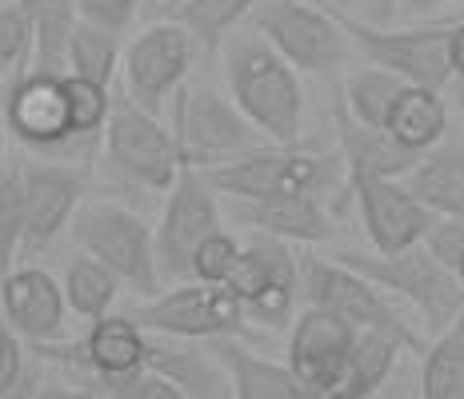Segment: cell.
Listing matches in <instances>:
<instances>
[{"label": "cell", "instance_id": "obj_20", "mask_svg": "<svg viewBox=\"0 0 464 399\" xmlns=\"http://www.w3.org/2000/svg\"><path fill=\"white\" fill-rule=\"evenodd\" d=\"M144 344H149V332L132 316H101L92 319L81 344V367L104 387H121L144 372Z\"/></svg>", "mask_w": 464, "mask_h": 399}, {"label": "cell", "instance_id": "obj_7", "mask_svg": "<svg viewBox=\"0 0 464 399\" xmlns=\"http://www.w3.org/2000/svg\"><path fill=\"white\" fill-rule=\"evenodd\" d=\"M253 24L268 44L285 56L296 72L333 76L348 56V33L333 13L308 0H260L253 8Z\"/></svg>", "mask_w": 464, "mask_h": 399}, {"label": "cell", "instance_id": "obj_21", "mask_svg": "<svg viewBox=\"0 0 464 399\" xmlns=\"http://www.w3.org/2000/svg\"><path fill=\"white\" fill-rule=\"evenodd\" d=\"M144 372H157L169 384H177L180 392H188L192 399H237L232 395V375L228 367L212 364V359L192 347L180 336H157L149 332L144 344Z\"/></svg>", "mask_w": 464, "mask_h": 399}, {"label": "cell", "instance_id": "obj_1", "mask_svg": "<svg viewBox=\"0 0 464 399\" xmlns=\"http://www.w3.org/2000/svg\"><path fill=\"white\" fill-rule=\"evenodd\" d=\"M225 76L232 104L273 144H296L304 120V89L296 68L268 41L237 36L225 52Z\"/></svg>", "mask_w": 464, "mask_h": 399}, {"label": "cell", "instance_id": "obj_2", "mask_svg": "<svg viewBox=\"0 0 464 399\" xmlns=\"http://www.w3.org/2000/svg\"><path fill=\"white\" fill-rule=\"evenodd\" d=\"M336 264L361 271L364 280H372L376 288L392 291V296H404L412 308L424 316V328L432 336H440L444 328L464 311V284L452 268H444L429 248L409 244L392 256H364V252H341Z\"/></svg>", "mask_w": 464, "mask_h": 399}, {"label": "cell", "instance_id": "obj_29", "mask_svg": "<svg viewBox=\"0 0 464 399\" xmlns=\"http://www.w3.org/2000/svg\"><path fill=\"white\" fill-rule=\"evenodd\" d=\"M61 288H64V304H69L76 316L101 319V316H109V308L116 304L121 280H116V271H109L101 260H92L89 252H76L69 264H64Z\"/></svg>", "mask_w": 464, "mask_h": 399}, {"label": "cell", "instance_id": "obj_34", "mask_svg": "<svg viewBox=\"0 0 464 399\" xmlns=\"http://www.w3.org/2000/svg\"><path fill=\"white\" fill-rule=\"evenodd\" d=\"M260 0H180L172 13L180 24L192 28V36L200 41V48H220V41L245 21Z\"/></svg>", "mask_w": 464, "mask_h": 399}, {"label": "cell", "instance_id": "obj_49", "mask_svg": "<svg viewBox=\"0 0 464 399\" xmlns=\"http://www.w3.org/2000/svg\"><path fill=\"white\" fill-rule=\"evenodd\" d=\"M457 109L464 112V81H457Z\"/></svg>", "mask_w": 464, "mask_h": 399}, {"label": "cell", "instance_id": "obj_13", "mask_svg": "<svg viewBox=\"0 0 464 399\" xmlns=\"http://www.w3.org/2000/svg\"><path fill=\"white\" fill-rule=\"evenodd\" d=\"M84 168L64 160H24V240L21 260L33 264L53 248V240L72 223L84 196Z\"/></svg>", "mask_w": 464, "mask_h": 399}, {"label": "cell", "instance_id": "obj_45", "mask_svg": "<svg viewBox=\"0 0 464 399\" xmlns=\"http://www.w3.org/2000/svg\"><path fill=\"white\" fill-rule=\"evenodd\" d=\"M384 387H389V384H384ZM384 387H381V392H376L372 399H412V395H417V392L409 387V379H404V375H401V384H396L392 392H384Z\"/></svg>", "mask_w": 464, "mask_h": 399}, {"label": "cell", "instance_id": "obj_25", "mask_svg": "<svg viewBox=\"0 0 464 399\" xmlns=\"http://www.w3.org/2000/svg\"><path fill=\"white\" fill-rule=\"evenodd\" d=\"M384 132L396 144H404V148L429 152L449 132V109H444L440 92L420 89V84H404L401 96L392 100L389 116H384Z\"/></svg>", "mask_w": 464, "mask_h": 399}, {"label": "cell", "instance_id": "obj_17", "mask_svg": "<svg viewBox=\"0 0 464 399\" xmlns=\"http://www.w3.org/2000/svg\"><path fill=\"white\" fill-rule=\"evenodd\" d=\"M0 308L5 319L21 339L33 344H48V339H61L64 332V288L48 276L44 268L21 264L0 276Z\"/></svg>", "mask_w": 464, "mask_h": 399}, {"label": "cell", "instance_id": "obj_48", "mask_svg": "<svg viewBox=\"0 0 464 399\" xmlns=\"http://www.w3.org/2000/svg\"><path fill=\"white\" fill-rule=\"evenodd\" d=\"M109 399H140V395L132 392L129 384H121V387H112V392H109Z\"/></svg>", "mask_w": 464, "mask_h": 399}, {"label": "cell", "instance_id": "obj_41", "mask_svg": "<svg viewBox=\"0 0 464 399\" xmlns=\"http://www.w3.org/2000/svg\"><path fill=\"white\" fill-rule=\"evenodd\" d=\"M449 68L457 81H464V21L449 24Z\"/></svg>", "mask_w": 464, "mask_h": 399}, {"label": "cell", "instance_id": "obj_12", "mask_svg": "<svg viewBox=\"0 0 464 399\" xmlns=\"http://www.w3.org/2000/svg\"><path fill=\"white\" fill-rule=\"evenodd\" d=\"M217 228H220V208H217L212 184L205 180V172L180 168V176L172 180V188H169V200H164L160 228L152 232L160 276L188 280L192 276V252H197L200 240Z\"/></svg>", "mask_w": 464, "mask_h": 399}, {"label": "cell", "instance_id": "obj_14", "mask_svg": "<svg viewBox=\"0 0 464 399\" xmlns=\"http://www.w3.org/2000/svg\"><path fill=\"white\" fill-rule=\"evenodd\" d=\"M5 124L8 136L21 140L33 152H56L76 140L69 92H64V72L33 68L28 76L5 89Z\"/></svg>", "mask_w": 464, "mask_h": 399}, {"label": "cell", "instance_id": "obj_26", "mask_svg": "<svg viewBox=\"0 0 464 399\" xmlns=\"http://www.w3.org/2000/svg\"><path fill=\"white\" fill-rule=\"evenodd\" d=\"M396 367H401V344L364 332L356 339V352L348 359L344 375L321 399H372L396 375Z\"/></svg>", "mask_w": 464, "mask_h": 399}, {"label": "cell", "instance_id": "obj_5", "mask_svg": "<svg viewBox=\"0 0 464 399\" xmlns=\"http://www.w3.org/2000/svg\"><path fill=\"white\" fill-rule=\"evenodd\" d=\"M212 192L232 200H265V196H321L336 184V164L316 152H296V144L253 148L237 160L205 168Z\"/></svg>", "mask_w": 464, "mask_h": 399}, {"label": "cell", "instance_id": "obj_15", "mask_svg": "<svg viewBox=\"0 0 464 399\" xmlns=\"http://www.w3.org/2000/svg\"><path fill=\"white\" fill-rule=\"evenodd\" d=\"M356 339H361V332L353 324H344L333 311L308 304L296 316L293 336H288V372L301 379L308 395L321 399L344 375L348 359L356 352Z\"/></svg>", "mask_w": 464, "mask_h": 399}, {"label": "cell", "instance_id": "obj_23", "mask_svg": "<svg viewBox=\"0 0 464 399\" xmlns=\"http://www.w3.org/2000/svg\"><path fill=\"white\" fill-rule=\"evenodd\" d=\"M296 256L288 248V240L268 236V232H256L248 244H240V256L232 264L225 288L240 304H248L260 291H276V288H293L296 291Z\"/></svg>", "mask_w": 464, "mask_h": 399}, {"label": "cell", "instance_id": "obj_9", "mask_svg": "<svg viewBox=\"0 0 464 399\" xmlns=\"http://www.w3.org/2000/svg\"><path fill=\"white\" fill-rule=\"evenodd\" d=\"M200 41L192 36L188 24L180 21H157L124 48L121 68H124V96L137 109L160 116L169 96L185 84L192 61H197Z\"/></svg>", "mask_w": 464, "mask_h": 399}, {"label": "cell", "instance_id": "obj_11", "mask_svg": "<svg viewBox=\"0 0 464 399\" xmlns=\"http://www.w3.org/2000/svg\"><path fill=\"white\" fill-rule=\"evenodd\" d=\"M144 332L180 336V339H217L232 336L245 324V304L225 284H180L172 291H157L132 311Z\"/></svg>", "mask_w": 464, "mask_h": 399}, {"label": "cell", "instance_id": "obj_40", "mask_svg": "<svg viewBox=\"0 0 464 399\" xmlns=\"http://www.w3.org/2000/svg\"><path fill=\"white\" fill-rule=\"evenodd\" d=\"M129 387L137 392L140 399H192L188 392H180L177 384H169L164 375H157V372H140V375H132L129 379ZM112 392V387H109Z\"/></svg>", "mask_w": 464, "mask_h": 399}, {"label": "cell", "instance_id": "obj_42", "mask_svg": "<svg viewBox=\"0 0 464 399\" xmlns=\"http://www.w3.org/2000/svg\"><path fill=\"white\" fill-rule=\"evenodd\" d=\"M36 392H41V379H36V367L28 364V372L21 375V384H16L13 392H5L0 399H36Z\"/></svg>", "mask_w": 464, "mask_h": 399}, {"label": "cell", "instance_id": "obj_30", "mask_svg": "<svg viewBox=\"0 0 464 399\" xmlns=\"http://www.w3.org/2000/svg\"><path fill=\"white\" fill-rule=\"evenodd\" d=\"M21 8L33 21L36 33V68L48 72H64V48H69V33L81 21L76 16V0H21Z\"/></svg>", "mask_w": 464, "mask_h": 399}, {"label": "cell", "instance_id": "obj_35", "mask_svg": "<svg viewBox=\"0 0 464 399\" xmlns=\"http://www.w3.org/2000/svg\"><path fill=\"white\" fill-rule=\"evenodd\" d=\"M64 92H69V112H72L76 140H92V136H101L104 124H109V112H112L109 89L84 81V76L64 72Z\"/></svg>", "mask_w": 464, "mask_h": 399}, {"label": "cell", "instance_id": "obj_10", "mask_svg": "<svg viewBox=\"0 0 464 399\" xmlns=\"http://www.w3.org/2000/svg\"><path fill=\"white\" fill-rule=\"evenodd\" d=\"M104 156H109L112 172H121L124 180L152 188V192H169L172 180L185 168L177 140H172V128H164L160 116L137 109L129 96L121 104H112V112H109V124H104Z\"/></svg>", "mask_w": 464, "mask_h": 399}, {"label": "cell", "instance_id": "obj_38", "mask_svg": "<svg viewBox=\"0 0 464 399\" xmlns=\"http://www.w3.org/2000/svg\"><path fill=\"white\" fill-rule=\"evenodd\" d=\"M140 0H76V16L89 24H101L109 33H124L137 16Z\"/></svg>", "mask_w": 464, "mask_h": 399}, {"label": "cell", "instance_id": "obj_16", "mask_svg": "<svg viewBox=\"0 0 464 399\" xmlns=\"http://www.w3.org/2000/svg\"><path fill=\"white\" fill-rule=\"evenodd\" d=\"M348 184H353L356 204H361L364 232H369L372 248L381 252V256H392V252L424 240V232H429V223H432V212L424 208L401 180L361 176Z\"/></svg>", "mask_w": 464, "mask_h": 399}, {"label": "cell", "instance_id": "obj_18", "mask_svg": "<svg viewBox=\"0 0 464 399\" xmlns=\"http://www.w3.org/2000/svg\"><path fill=\"white\" fill-rule=\"evenodd\" d=\"M401 184L432 216L464 220V132L449 124V132L429 152H420V160L404 172Z\"/></svg>", "mask_w": 464, "mask_h": 399}, {"label": "cell", "instance_id": "obj_24", "mask_svg": "<svg viewBox=\"0 0 464 399\" xmlns=\"http://www.w3.org/2000/svg\"><path fill=\"white\" fill-rule=\"evenodd\" d=\"M212 356L228 367L232 395L237 399H313L301 387V379L288 372V364H273V359L248 352V347L232 336L212 339Z\"/></svg>", "mask_w": 464, "mask_h": 399}, {"label": "cell", "instance_id": "obj_44", "mask_svg": "<svg viewBox=\"0 0 464 399\" xmlns=\"http://www.w3.org/2000/svg\"><path fill=\"white\" fill-rule=\"evenodd\" d=\"M401 5L409 16H424V13H437L444 5H457V0H401Z\"/></svg>", "mask_w": 464, "mask_h": 399}, {"label": "cell", "instance_id": "obj_8", "mask_svg": "<svg viewBox=\"0 0 464 399\" xmlns=\"http://www.w3.org/2000/svg\"><path fill=\"white\" fill-rule=\"evenodd\" d=\"M348 41L361 48L372 64L396 72L404 84L444 92L452 84L449 68V24H417V28H384L372 21H356L353 13H333Z\"/></svg>", "mask_w": 464, "mask_h": 399}, {"label": "cell", "instance_id": "obj_19", "mask_svg": "<svg viewBox=\"0 0 464 399\" xmlns=\"http://www.w3.org/2000/svg\"><path fill=\"white\" fill-rule=\"evenodd\" d=\"M333 124H336V140H341L348 180H361V176L401 180L404 172L420 160V152L396 144L384 128H369V124L356 120V116L348 112L344 96H336V104H333Z\"/></svg>", "mask_w": 464, "mask_h": 399}, {"label": "cell", "instance_id": "obj_31", "mask_svg": "<svg viewBox=\"0 0 464 399\" xmlns=\"http://www.w3.org/2000/svg\"><path fill=\"white\" fill-rule=\"evenodd\" d=\"M24 240V156H8L0 172V276L16 268Z\"/></svg>", "mask_w": 464, "mask_h": 399}, {"label": "cell", "instance_id": "obj_37", "mask_svg": "<svg viewBox=\"0 0 464 399\" xmlns=\"http://www.w3.org/2000/svg\"><path fill=\"white\" fill-rule=\"evenodd\" d=\"M420 244L429 248V252L440 260L444 268H452V271H457L460 256H464V220H452V216L432 220V223H429V232H424V240H420Z\"/></svg>", "mask_w": 464, "mask_h": 399}, {"label": "cell", "instance_id": "obj_46", "mask_svg": "<svg viewBox=\"0 0 464 399\" xmlns=\"http://www.w3.org/2000/svg\"><path fill=\"white\" fill-rule=\"evenodd\" d=\"M5 136H8V124H5V100H0V172H5V160H8V148H5Z\"/></svg>", "mask_w": 464, "mask_h": 399}, {"label": "cell", "instance_id": "obj_33", "mask_svg": "<svg viewBox=\"0 0 464 399\" xmlns=\"http://www.w3.org/2000/svg\"><path fill=\"white\" fill-rule=\"evenodd\" d=\"M401 89H404L401 76L376 64V68H364V72L348 76L341 96H344L348 112H353L361 124H369V128H384V116H389V109H392L396 96H401Z\"/></svg>", "mask_w": 464, "mask_h": 399}, {"label": "cell", "instance_id": "obj_39", "mask_svg": "<svg viewBox=\"0 0 464 399\" xmlns=\"http://www.w3.org/2000/svg\"><path fill=\"white\" fill-rule=\"evenodd\" d=\"M24 372H28V359H24L21 339H16V332H8V328L0 324V395L13 392Z\"/></svg>", "mask_w": 464, "mask_h": 399}, {"label": "cell", "instance_id": "obj_51", "mask_svg": "<svg viewBox=\"0 0 464 399\" xmlns=\"http://www.w3.org/2000/svg\"><path fill=\"white\" fill-rule=\"evenodd\" d=\"M177 5H180V0H169V8H177Z\"/></svg>", "mask_w": 464, "mask_h": 399}, {"label": "cell", "instance_id": "obj_32", "mask_svg": "<svg viewBox=\"0 0 464 399\" xmlns=\"http://www.w3.org/2000/svg\"><path fill=\"white\" fill-rule=\"evenodd\" d=\"M36 64V33L21 0H0V84L13 89Z\"/></svg>", "mask_w": 464, "mask_h": 399}, {"label": "cell", "instance_id": "obj_43", "mask_svg": "<svg viewBox=\"0 0 464 399\" xmlns=\"http://www.w3.org/2000/svg\"><path fill=\"white\" fill-rule=\"evenodd\" d=\"M36 399H92L89 387H64V384H48L36 392Z\"/></svg>", "mask_w": 464, "mask_h": 399}, {"label": "cell", "instance_id": "obj_22", "mask_svg": "<svg viewBox=\"0 0 464 399\" xmlns=\"http://www.w3.org/2000/svg\"><path fill=\"white\" fill-rule=\"evenodd\" d=\"M237 223L253 232H268L288 244H321L333 236L321 196H265V200H232Z\"/></svg>", "mask_w": 464, "mask_h": 399}, {"label": "cell", "instance_id": "obj_47", "mask_svg": "<svg viewBox=\"0 0 464 399\" xmlns=\"http://www.w3.org/2000/svg\"><path fill=\"white\" fill-rule=\"evenodd\" d=\"M396 5H401V0H376V16H381V21H389Z\"/></svg>", "mask_w": 464, "mask_h": 399}, {"label": "cell", "instance_id": "obj_27", "mask_svg": "<svg viewBox=\"0 0 464 399\" xmlns=\"http://www.w3.org/2000/svg\"><path fill=\"white\" fill-rule=\"evenodd\" d=\"M121 33H109L101 24L76 21L69 33V48H64V72L84 76V81L112 89V76L121 68Z\"/></svg>", "mask_w": 464, "mask_h": 399}, {"label": "cell", "instance_id": "obj_36", "mask_svg": "<svg viewBox=\"0 0 464 399\" xmlns=\"http://www.w3.org/2000/svg\"><path fill=\"white\" fill-rule=\"evenodd\" d=\"M237 256H240V240L232 236V232H225V228L208 232V236L200 240V248L192 252V280H200V284H225Z\"/></svg>", "mask_w": 464, "mask_h": 399}, {"label": "cell", "instance_id": "obj_28", "mask_svg": "<svg viewBox=\"0 0 464 399\" xmlns=\"http://www.w3.org/2000/svg\"><path fill=\"white\" fill-rule=\"evenodd\" d=\"M417 392L420 399H464V311L424 352Z\"/></svg>", "mask_w": 464, "mask_h": 399}, {"label": "cell", "instance_id": "obj_6", "mask_svg": "<svg viewBox=\"0 0 464 399\" xmlns=\"http://www.w3.org/2000/svg\"><path fill=\"white\" fill-rule=\"evenodd\" d=\"M301 268H304V296L313 308H324V311H333V316H341L344 324H353L361 336L372 332V336L392 339V344H401L404 352H412V356L429 352L424 339L412 332L409 319L392 308V299H384V288H376L361 271L333 264V260H316V256H308Z\"/></svg>", "mask_w": 464, "mask_h": 399}, {"label": "cell", "instance_id": "obj_3", "mask_svg": "<svg viewBox=\"0 0 464 399\" xmlns=\"http://www.w3.org/2000/svg\"><path fill=\"white\" fill-rule=\"evenodd\" d=\"M172 140L180 148L185 168H217L225 160L265 148V132L248 120L232 100H225L217 89H177L172 100Z\"/></svg>", "mask_w": 464, "mask_h": 399}, {"label": "cell", "instance_id": "obj_4", "mask_svg": "<svg viewBox=\"0 0 464 399\" xmlns=\"http://www.w3.org/2000/svg\"><path fill=\"white\" fill-rule=\"evenodd\" d=\"M72 240L81 252L101 260L116 271L121 284H129L137 296H157L160 291V264H157V240L152 228L137 212L121 204H81L72 216Z\"/></svg>", "mask_w": 464, "mask_h": 399}, {"label": "cell", "instance_id": "obj_50", "mask_svg": "<svg viewBox=\"0 0 464 399\" xmlns=\"http://www.w3.org/2000/svg\"><path fill=\"white\" fill-rule=\"evenodd\" d=\"M457 276H460V284H464V256H460V264H457Z\"/></svg>", "mask_w": 464, "mask_h": 399}]
</instances>
